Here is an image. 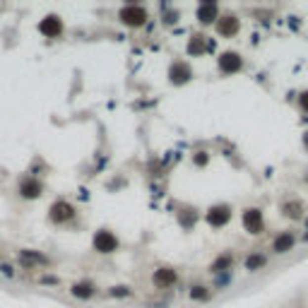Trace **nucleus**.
Wrapping results in <instances>:
<instances>
[{"label": "nucleus", "instance_id": "1", "mask_svg": "<svg viewBox=\"0 0 308 308\" xmlns=\"http://www.w3.org/2000/svg\"><path fill=\"white\" fill-rule=\"evenodd\" d=\"M94 248H96L99 253H113V251L118 248V238L111 234V231L101 229V231L94 234Z\"/></svg>", "mask_w": 308, "mask_h": 308}, {"label": "nucleus", "instance_id": "2", "mask_svg": "<svg viewBox=\"0 0 308 308\" xmlns=\"http://www.w3.org/2000/svg\"><path fill=\"white\" fill-rule=\"evenodd\" d=\"M121 19L126 22L128 27H140V24H145L147 12L145 7H140V5H128V7L121 10Z\"/></svg>", "mask_w": 308, "mask_h": 308}, {"label": "nucleus", "instance_id": "3", "mask_svg": "<svg viewBox=\"0 0 308 308\" xmlns=\"http://www.w3.org/2000/svg\"><path fill=\"white\" fill-rule=\"evenodd\" d=\"M73 205H68L65 200H58L53 202V207H51V219H53L55 224H63V221H68V219H73Z\"/></svg>", "mask_w": 308, "mask_h": 308}, {"label": "nucleus", "instance_id": "4", "mask_svg": "<svg viewBox=\"0 0 308 308\" xmlns=\"http://www.w3.org/2000/svg\"><path fill=\"white\" fill-rule=\"evenodd\" d=\"M243 226L248 234H260L263 231V215L260 210H246L243 212Z\"/></svg>", "mask_w": 308, "mask_h": 308}, {"label": "nucleus", "instance_id": "5", "mask_svg": "<svg viewBox=\"0 0 308 308\" xmlns=\"http://www.w3.org/2000/svg\"><path fill=\"white\" fill-rule=\"evenodd\" d=\"M219 68H221L224 73H238V70H241V55L231 53V51L221 53L219 55Z\"/></svg>", "mask_w": 308, "mask_h": 308}, {"label": "nucleus", "instance_id": "6", "mask_svg": "<svg viewBox=\"0 0 308 308\" xmlns=\"http://www.w3.org/2000/svg\"><path fill=\"white\" fill-rule=\"evenodd\" d=\"M231 217V212H229V207L226 205H221V207H212L210 212H207V224H212V226H221V224H226Z\"/></svg>", "mask_w": 308, "mask_h": 308}, {"label": "nucleus", "instance_id": "7", "mask_svg": "<svg viewBox=\"0 0 308 308\" xmlns=\"http://www.w3.org/2000/svg\"><path fill=\"white\" fill-rule=\"evenodd\" d=\"M39 29H41V34H46V37H58V34L63 32V22L55 17V15H51V17L41 19Z\"/></svg>", "mask_w": 308, "mask_h": 308}, {"label": "nucleus", "instance_id": "8", "mask_svg": "<svg viewBox=\"0 0 308 308\" xmlns=\"http://www.w3.org/2000/svg\"><path fill=\"white\" fill-rule=\"evenodd\" d=\"M19 260H22V265H48V258L46 255L37 253V251H22L19 253Z\"/></svg>", "mask_w": 308, "mask_h": 308}, {"label": "nucleus", "instance_id": "9", "mask_svg": "<svg viewBox=\"0 0 308 308\" xmlns=\"http://www.w3.org/2000/svg\"><path fill=\"white\" fill-rule=\"evenodd\" d=\"M154 284L157 287H171L174 282H176V272L174 270H169V267H162V270H157L154 272Z\"/></svg>", "mask_w": 308, "mask_h": 308}, {"label": "nucleus", "instance_id": "10", "mask_svg": "<svg viewBox=\"0 0 308 308\" xmlns=\"http://www.w3.org/2000/svg\"><path fill=\"white\" fill-rule=\"evenodd\" d=\"M171 80L176 82V85H183V82H188L190 80V68L188 65H183V63H176L174 68H171Z\"/></svg>", "mask_w": 308, "mask_h": 308}, {"label": "nucleus", "instance_id": "11", "mask_svg": "<svg viewBox=\"0 0 308 308\" xmlns=\"http://www.w3.org/2000/svg\"><path fill=\"white\" fill-rule=\"evenodd\" d=\"M198 19L202 22V24H207V22L217 19V5H215V2H205V5H200Z\"/></svg>", "mask_w": 308, "mask_h": 308}, {"label": "nucleus", "instance_id": "12", "mask_svg": "<svg viewBox=\"0 0 308 308\" xmlns=\"http://www.w3.org/2000/svg\"><path fill=\"white\" fill-rule=\"evenodd\" d=\"M219 34L221 37H234L236 32H238V19H234V17H224L221 22H219Z\"/></svg>", "mask_w": 308, "mask_h": 308}, {"label": "nucleus", "instance_id": "13", "mask_svg": "<svg viewBox=\"0 0 308 308\" xmlns=\"http://www.w3.org/2000/svg\"><path fill=\"white\" fill-rule=\"evenodd\" d=\"M22 195H24V198H39V195H41V183L34 181V178L24 181L22 183Z\"/></svg>", "mask_w": 308, "mask_h": 308}, {"label": "nucleus", "instance_id": "14", "mask_svg": "<svg viewBox=\"0 0 308 308\" xmlns=\"http://www.w3.org/2000/svg\"><path fill=\"white\" fill-rule=\"evenodd\" d=\"M291 248H294V236L291 234H282L274 241V251L277 253H289Z\"/></svg>", "mask_w": 308, "mask_h": 308}, {"label": "nucleus", "instance_id": "15", "mask_svg": "<svg viewBox=\"0 0 308 308\" xmlns=\"http://www.w3.org/2000/svg\"><path fill=\"white\" fill-rule=\"evenodd\" d=\"M284 212H287V217L299 219V217H301V212H304V207H301V202L289 200V202H284Z\"/></svg>", "mask_w": 308, "mask_h": 308}, {"label": "nucleus", "instance_id": "16", "mask_svg": "<svg viewBox=\"0 0 308 308\" xmlns=\"http://www.w3.org/2000/svg\"><path fill=\"white\" fill-rule=\"evenodd\" d=\"M91 284H85V282H82V284H75L73 287V294L75 296H77V299H89L91 296Z\"/></svg>", "mask_w": 308, "mask_h": 308}, {"label": "nucleus", "instance_id": "17", "mask_svg": "<svg viewBox=\"0 0 308 308\" xmlns=\"http://www.w3.org/2000/svg\"><path fill=\"white\" fill-rule=\"evenodd\" d=\"M263 265H265V258H263L260 253H253L251 258H248V260H246V267H248L251 272L258 270V267H263Z\"/></svg>", "mask_w": 308, "mask_h": 308}, {"label": "nucleus", "instance_id": "18", "mask_svg": "<svg viewBox=\"0 0 308 308\" xmlns=\"http://www.w3.org/2000/svg\"><path fill=\"white\" fill-rule=\"evenodd\" d=\"M205 51V41L202 37H193L190 39V46H188V53H202Z\"/></svg>", "mask_w": 308, "mask_h": 308}, {"label": "nucleus", "instance_id": "19", "mask_svg": "<svg viewBox=\"0 0 308 308\" xmlns=\"http://www.w3.org/2000/svg\"><path fill=\"white\" fill-rule=\"evenodd\" d=\"M190 296H193L195 301H207V299H210V291L205 289V287H193V289H190Z\"/></svg>", "mask_w": 308, "mask_h": 308}, {"label": "nucleus", "instance_id": "20", "mask_svg": "<svg viewBox=\"0 0 308 308\" xmlns=\"http://www.w3.org/2000/svg\"><path fill=\"white\" fill-rule=\"evenodd\" d=\"M229 263H231V255H224V258H219L217 263H215V267H212V270H215V272L226 270V267H229Z\"/></svg>", "mask_w": 308, "mask_h": 308}, {"label": "nucleus", "instance_id": "21", "mask_svg": "<svg viewBox=\"0 0 308 308\" xmlns=\"http://www.w3.org/2000/svg\"><path fill=\"white\" fill-rule=\"evenodd\" d=\"M111 296H130V289H128V287H113V289H111Z\"/></svg>", "mask_w": 308, "mask_h": 308}, {"label": "nucleus", "instance_id": "22", "mask_svg": "<svg viewBox=\"0 0 308 308\" xmlns=\"http://www.w3.org/2000/svg\"><path fill=\"white\" fill-rule=\"evenodd\" d=\"M299 104H301V109H304V111H306V113H308V91H306V94H301V99H299Z\"/></svg>", "mask_w": 308, "mask_h": 308}, {"label": "nucleus", "instance_id": "23", "mask_svg": "<svg viewBox=\"0 0 308 308\" xmlns=\"http://www.w3.org/2000/svg\"><path fill=\"white\" fill-rule=\"evenodd\" d=\"M0 270H2V274H5V277H12V267H10V265H2Z\"/></svg>", "mask_w": 308, "mask_h": 308}, {"label": "nucleus", "instance_id": "24", "mask_svg": "<svg viewBox=\"0 0 308 308\" xmlns=\"http://www.w3.org/2000/svg\"><path fill=\"white\" fill-rule=\"evenodd\" d=\"M195 162H198V164H205V162H207V157H205V154H198V157H195Z\"/></svg>", "mask_w": 308, "mask_h": 308}, {"label": "nucleus", "instance_id": "25", "mask_svg": "<svg viewBox=\"0 0 308 308\" xmlns=\"http://www.w3.org/2000/svg\"><path fill=\"white\" fill-rule=\"evenodd\" d=\"M304 145L308 147V132H306V135H304Z\"/></svg>", "mask_w": 308, "mask_h": 308}, {"label": "nucleus", "instance_id": "26", "mask_svg": "<svg viewBox=\"0 0 308 308\" xmlns=\"http://www.w3.org/2000/svg\"><path fill=\"white\" fill-rule=\"evenodd\" d=\"M306 241H308V234H306Z\"/></svg>", "mask_w": 308, "mask_h": 308}]
</instances>
